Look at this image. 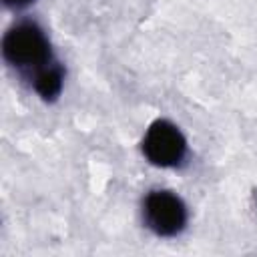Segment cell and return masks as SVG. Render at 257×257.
<instances>
[{
  "label": "cell",
  "mask_w": 257,
  "mask_h": 257,
  "mask_svg": "<svg viewBox=\"0 0 257 257\" xmlns=\"http://www.w3.org/2000/svg\"><path fill=\"white\" fill-rule=\"evenodd\" d=\"M4 58L22 70H42L52 64L50 60V44L46 34L34 22H22L10 28L2 40Z\"/></svg>",
  "instance_id": "1"
},
{
  "label": "cell",
  "mask_w": 257,
  "mask_h": 257,
  "mask_svg": "<svg viewBox=\"0 0 257 257\" xmlns=\"http://www.w3.org/2000/svg\"><path fill=\"white\" fill-rule=\"evenodd\" d=\"M145 157L157 167H177L187 153L183 133L169 120H155L143 139Z\"/></svg>",
  "instance_id": "2"
},
{
  "label": "cell",
  "mask_w": 257,
  "mask_h": 257,
  "mask_svg": "<svg viewBox=\"0 0 257 257\" xmlns=\"http://www.w3.org/2000/svg\"><path fill=\"white\" fill-rule=\"evenodd\" d=\"M143 215L147 225L163 237H173L181 233L187 223V207L171 191L149 193L143 203Z\"/></svg>",
  "instance_id": "3"
},
{
  "label": "cell",
  "mask_w": 257,
  "mask_h": 257,
  "mask_svg": "<svg viewBox=\"0 0 257 257\" xmlns=\"http://www.w3.org/2000/svg\"><path fill=\"white\" fill-rule=\"evenodd\" d=\"M62 68L56 62H52L34 74V88L42 98H54L62 88Z\"/></svg>",
  "instance_id": "4"
},
{
  "label": "cell",
  "mask_w": 257,
  "mask_h": 257,
  "mask_svg": "<svg viewBox=\"0 0 257 257\" xmlns=\"http://www.w3.org/2000/svg\"><path fill=\"white\" fill-rule=\"evenodd\" d=\"M32 2L34 0H4V4L10 6V8H24V6L32 4Z\"/></svg>",
  "instance_id": "5"
}]
</instances>
